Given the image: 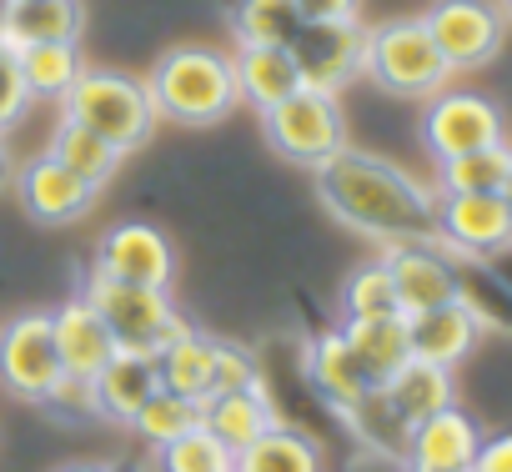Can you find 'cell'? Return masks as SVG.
Segmentation results:
<instances>
[{
	"label": "cell",
	"instance_id": "cell-1",
	"mask_svg": "<svg viewBox=\"0 0 512 472\" xmlns=\"http://www.w3.org/2000/svg\"><path fill=\"white\" fill-rule=\"evenodd\" d=\"M312 176H317L322 206L342 226L367 236V242H377V247L437 242V186L417 181L407 166H397L377 151L342 146Z\"/></svg>",
	"mask_w": 512,
	"mask_h": 472
},
{
	"label": "cell",
	"instance_id": "cell-2",
	"mask_svg": "<svg viewBox=\"0 0 512 472\" xmlns=\"http://www.w3.org/2000/svg\"><path fill=\"white\" fill-rule=\"evenodd\" d=\"M146 91L156 101V116L171 126H221L236 111V66L216 46H171L151 76Z\"/></svg>",
	"mask_w": 512,
	"mask_h": 472
},
{
	"label": "cell",
	"instance_id": "cell-3",
	"mask_svg": "<svg viewBox=\"0 0 512 472\" xmlns=\"http://www.w3.org/2000/svg\"><path fill=\"white\" fill-rule=\"evenodd\" d=\"M61 111H66V121L106 136L121 156L141 151L161 121L146 81H136L126 71H81L76 86L61 96Z\"/></svg>",
	"mask_w": 512,
	"mask_h": 472
},
{
	"label": "cell",
	"instance_id": "cell-4",
	"mask_svg": "<svg viewBox=\"0 0 512 472\" xmlns=\"http://www.w3.org/2000/svg\"><path fill=\"white\" fill-rule=\"evenodd\" d=\"M81 297L106 322L116 352H146V357H156L186 327V317L171 302V287H136V282H121V277H106V272L91 267Z\"/></svg>",
	"mask_w": 512,
	"mask_h": 472
},
{
	"label": "cell",
	"instance_id": "cell-5",
	"mask_svg": "<svg viewBox=\"0 0 512 472\" xmlns=\"http://www.w3.org/2000/svg\"><path fill=\"white\" fill-rule=\"evenodd\" d=\"M362 76L377 81L387 96H407V101H427L442 86H452V71L442 61V51L432 46L422 16H402V21H382L367 31V56H362Z\"/></svg>",
	"mask_w": 512,
	"mask_h": 472
},
{
	"label": "cell",
	"instance_id": "cell-6",
	"mask_svg": "<svg viewBox=\"0 0 512 472\" xmlns=\"http://www.w3.org/2000/svg\"><path fill=\"white\" fill-rule=\"evenodd\" d=\"M262 126H267V141L282 161L292 166H307L317 171L322 161H332L347 141V111H342V96L337 91H292L287 101H277L272 111H262Z\"/></svg>",
	"mask_w": 512,
	"mask_h": 472
},
{
	"label": "cell",
	"instance_id": "cell-7",
	"mask_svg": "<svg viewBox=\"0 0 512 472\" xmlns=\"http://www.w3.org/2000/svg\"><path fill=\"white\" fill-rule=\"evenodd\" d=\"M66 382L56 337H51V312H21L0 327V387L16 402L46 407L56 387Z\"/></svg>",
	"mask_w": 512,
	"mask_h": 472
},
{
	"label": "cell",
	"instance_id": "cell-8",
	"mask_svg": "<svg viewBox=\"0 0 512 472\" xmlns=\"http://www.w3.org/2000/svg\"><path fill=\"white\" fill-rule=\"evenodd\" d=\"M507 141V116L492 96L482 91H457V86H442L437 96H427V111H422V146L432 161H447V156H462V151H482V146H497Z\"/></svg>",
	"mask_w": 512,
	"mask_h": 472
},
{
	"label": "cell",
	"instance_id": "cell-9",
	"mask_svg": "<svg viewBox=\"0 0 512 472\" xmlns=\"http://www.w3.org/2000/svg\"><path fill=\"white\" fill-rule=\"evenodd\" d=\"M432 46L442 51L447 71H482L497 61L507 21L497 11V0H432L422 16Z\"/></svg>",
	"mask_w": 512,
	"mask_h": 472
},
{
	"label": "cell",
	"instance_id": "cell-10",
	"mask_svg": "<svg viewBox=\"0 0 512 472\" xmlns=\"http://www.w3.org/2000/svg\"><path fill=\"white\" fill-rule=\"evenodd\" d=\"M512 242V211L502 191H437V247L457 262H487Z\"/></svg>",
	"mask_w": 512,
	"mask_h": 472
},
{
	"label": "cell",
	"instance_id": "cell-11",
	"mask_svg": "<svg viewBox=\"0 0 512 472\" xmlns=\"http://www.w3.org/2000/svg\"><path fill=\"white\" fill-rule=\"evenodd\" d=\"M297 61L302 86L312 91H342L362 76L367 56V26L362 21H302L297 41L287 46Z\"/></svg>",
	"mask_w": 512,
	"mask_h": 472
},
{
	"label": "cell",
	"instance_id": "cell-12",
	"mask_svg": "<svg viewBox=\"0 0 512 472\" xmlns=\"http://www.w3.org/2000/svg\"><path fill=\"white\" fill-rule=\"evenodd\" d=\"M382 262L392 272V287H397V307L402 317H417L427 307H442V302H457L462 297V262L437 247V242H397V247H382Z\"/></svg>",
	"mask_w": 512,
	"mask_h": 472
},
{
	"label": "cell",
	"instance_id": "cell-13",
	"mask_svg": "<svg viewBox=\"0 0 512 472\" xmlns=\"http://www.w3.org/2000/svg\"><path fill=\"white\" fill-rule=\"evenodd\" d=\"M96 272L136 282V287H171L176 277V247L171 236L151 221H121L111 226L101 242H96Z\"/></svg>",
	"mask_w": 512,
	"mask_h": 472
},
{
	"label": "cell",
	"instance_id": "cell-14",
	"mask_svg": "<svg viewBox=\"0 0 512 472\" xmlns=\"http://www.w3.org/2000/svg\"><path fill=\"white\" fill-rule=\"evenodd\" d=\"M16 196H21L26 216L41 221V226L81 221V216L91 211V201H96V191H91L71 166H61L51 151H46V156H31V161L16 171Z\"/></svg>",
	"mask_w": 512,
	"mask_h": 472
},
{
	"label": "cell",
	"instance_id": "cell-15",
	"mask_svg": "<svg viewBox=\"0 0 512 472\" xmlns=\"http://www.w3.org/2000/svg\"><path fill=\"white\" fill-rule=\"evenodd\" d=\"M51 337H56V357H61V372L66 382L86 387L111 357H116V342L106 332V322L91 312L86 297H71L51 312Z\"/></svg>",
	"mask_w": 512,
	"mask_h": 472
},
{
	"label": "cell",
	"instance_id": "cell-16",
	"mask_svg": "<svg viewBox=\"0 0 512 472\" xmlns=\"http://www.w3.org/2000/svg\"><path fill=\"white\" fill-rule=\"evenodd\" d=\"M482 317L457 297V302H442V307H427L417 317H407V337H412V357L422 362H437V367H462L477 342H482Z\"/></svg>",
	"mask_w": 512,
	"mask_h": 472
},
{
	"label": "cell",
	"instance_id": "cell-17",
	"mask_svg": "<svg viewBox=\"0 0 512 472\" xmlns=\"http://www.w3.org/2000/svg\"><path fill=\"white\" fill-rule=\"evenodd\" d=\"M156 387H161L156 382V357H146V352H116L86 382V402H91V417L116 422V427H131V417L151 402Z\"/></svg>",
	"mask_w": 512,
	"mask_h": 472
},
{
	"label": "cell",
	"instance_id": "cell-18",
	"mask_svg": "<svg viewBox=\"0 0 512 472\" xmlns=\"http://www.w3.org/2000/svg\"><path fill=\"white\" fill-rule=\"evenodd\" d=\"M477 442H482V427L472 422V412H462L452 402V407H442V412H432L427 422L412 427V442H407L402 462L437 467V472H472Z\"/></svg>",
	"mask_w": 512,
	"mask_h": 472
},
{
	"label": "cell",
	"instance_id": "cell-19",
	"mask_svg": "<svg viewBox=\"0 0 512 472\" xmlns=\"http://www.w3.org/2000/svg\"><path fill=\"white\" fill-rule=\"evenodd\" d=\"M307 377H312L317 397H322L327 407H337L342 417H347V412L377 387V382L362 372L357 352L347 347L342 327H337V332H322V337L312 342V352H307Z\"/></svg>",
	"mask_w": 512,
	"mask_h": 472
},
{
	"label": "cell",
	"instance_id": "cell-20",
	"mask_svg": "<svg viewBox=\"0 0 512 472\" xmlns=\"http://www.w3.org/2000/svg\"><path fill=\"white\" fill-rule=\"evenodd\" d=\"M277 407L267 397V387H236V392H211L201 402V427L211 437H221L231 452L251 447L256 437H262L267 427H277Z\"/></svg>",
	"mask_w": 512,
	"mask_h": 472
},
{
	"label": "cell",
	"instance_id": "cell-21",
	"mask_svg": "<svg viewBox=\"0 0 512 472\" xmlns=\"http://www.w3.org/2000/svg\"><path fill=\"white\" fill-rule=\"evenodd\" d=\"M86 26L81 0H0V36L16 51L46 41H76Z\"/></svg>",
	"mask_w": 512,
	"mask_h": 472
},
{
	"label": "cell",
	"instance_id": "cell-22",
	"mask_svg": "<svg viewBox=\"0 0 512 472\" xmlns=\"http://www.w3.org/2000/svg\"><path fill=\"white\" fill-rule=\"evenodd\" d=\"M156 382L186 402H206L216 382V337L181 327L161 352H156Z\"/></svg>",
	"mask_w": 512,
	"mask_h": 472
},
{
	"label": "cell",
	"instance_id": "cell-23",
	"mask_svg": "<svg viewBox=\"0 0 512 472\" xmlns=\"http://www.w3.org/2000/svg\"><path fill=\"white\" fill-rule=\"evenodd\" d=\"M231 66H236V96L256 111H272L277 101L302 91V76L287 46H236Z\"/></svg>",
	"mask_w": 512,
	"mask_h": 472
},
{
	"label": "cell",
	"instance_id": "cell-24",
	"mask_svg": "<svg viewBox=\"0 0 512 472\" xmlns=\"http://www.w3.org/2000/svg\"><path fill=\"white\" fill-rule=\"evenodd\" d=\"M382 392H387V402L402 412V422L417 427V422H427L432 412H442V407L457 402V377H452V367L407 357V362L382 382Z\"/></svg>",
	"mask_w": 512,
	"mask_h": 472
},
{
	"label": "cell",
	"instance_id": "cell-25",
	"mask_svg": "<svg viewBox=\"0 0 512 472\" xmlns=\"http://www.w3.org/2000/svg\"><path fill=\"white\" fill-rule=\"evenodd\" d=\"M342 337L357 352L362 372L382 387L407 357H412V337H407V317L387 312V317H342Z\"/></svg>",
	"mask_w": 512,
	"mask_h": 472
},
{
	"label": "cell",
	"instance_id": "cell-26",
	"mask_svg": "<svg viewBox=\"0 0 512 472\" xmlns=\"http://www.w3.org/2000/svg\"><path fill=\"white\" fill-rule=\"evenodd\" d=\"M51 156H56L61 166H71L91 191H106V186L116 181L121 161H126L106 136H96V131H86V126L66 121V116H61V126H56V136H51Z\"/></svg>",
	"mask_w": 512,
	"mask_h": 472
},
{
	"label": "cell",
	"instance_id": "cell-27",
	"mask_svg": "<svg viewBox=\"0 0 512 472\" xmlns=\"http://www.w3.org/2000/svg\"><path fill=\"white\" fill-rule=\"evenodd\" d=\"M236 472H322V452L307 432L277 422L236 452Z\"/></svg>",
	"mask_w": 512,
	"mask_h": 472
},
{
	"label": "cell",
	"instance_id": "cell-28",
	"mask_svg": "<svg viewBox=\"0 0 512 472\" xmlns=\"http://www.w3.org/2000/svg\"><path fill=\"white\" fill-rule=\"evenodd\" d=\"M231 31L236 46H292L302 31V11L292 0H236Z\"/></svg>",
	"mask_w": 512,
	"mask_h": 472
},
{
	"label": "cell",
	"instance_id": "cell-29",
	"mask_svg": "<svg viewBox=\"0 0 512 472\" xmlns=\"http://www.w3.org/2000/svg\"><path fill=\"white\" fill-rule=\"evenodd\" d=\"M81 56H76V41H46V46H21V76H26V91L31 101H61L76 76H81Z\"/></svg>",
	"mask_w": 512,
	"mask_h": 472
},
{
	"label": "cell",
	"instance_id": "cell-30",
	"mask_svg": "<svg viewBox=\"0 0 512 472\" xmlns=\"http://www.w3.org/2000/svg\"><path fill=\"white\" fill-rule=\"evenodd\" d=\"M507 161H512V146L507 141L482 146V151L447 156V161H437V191H502Z\"/></svg>",
	"mask_w": 512,
	"mask_h": 472
},
{
	"label": "cell",
	"instance_id": "cell-31",
	"mask_svg": "<svg viewBox=\"0 0 512 472\" xmlns=\"http://www.w3.org/2000/svg\"><path fill=\"white\" fill-rule=\"evenodd\" d=\"M156 472H236V452L196 422L176 442L156 447Z\"/></svg>",
	"mask_w": 512,
	"mask_h": 472
},
{
	"label": "cell",
	"instance_id": "cell-32",
	"mask_svg": "<svg viewBox=\"0 0 512 472\" xmlns=\"http://www.w3.org/2000/svg\"><path fill=\"white\" fill-rule=\"evenodd\" d=\"M196 422H201V402H186V397L156 387L151 402L131 417V432H136L146 447H166V442H176L181 432H191Z\"/></svg>",
	"mask_w": 512,
	"mask_h": 472
},
{
	"label": "cell",
	"instance_id": "cell-33",
	"mask_svg": "<svg viewBox=\"0 0 512 472\" xmlns=\"http://www.w3.org/2000/svg\"><path fill=\"white\" fill-rule=\"evenodd\" d=\"M347 422L357 427V437L367 442V447H377V452H392V457H407V442H412V427L402 422V412L387 402V392L382 387H372L352 412H347Z\"/></svg>",
	"mask_w": 512,
	"mask_h": 472
},
{
	"label": "cell",
	"instance_id": "cell-34",
	"mask_svg": "<svg viewBox=\"0 0 512 472\" xmlns=\"http://www.w3.org/2000/svg\"><path fill=\"white\" fill-rule=\"evenodd\" d=\"M387 312H402L397 307V287H392V272L387 262H362L347 282H342V317H387Z\"/></svg>",
	"mask_w": 512,
	"mask_h": 472
},
{
	"label": "cell",
	"instance_id": "cell-35",
	"mask_svg": "<svg viewBox=\"0 0 512 472\" xmlns=\"http://www.w3.org/2000/svg\"><path fill=\"white\" fill-rule=\"evenodd\" d=\"M26 111H31V91H26V76H21V51L0 36V136H6Z\"/></svg>",
	"mask_w": 512,
	"mask_h": 472
},
{
	"label": "cell",
	"instance_id": "cell-36",
	"mask_svg": "<svg viewBox=\"0 0 512 472\" xmlns=\"http://www.w3.org/2000/svg\"><path fill=\"white\" fill-rule=\"evenodd\" d=\"M236 387H262V362H256L246 347L216 337V382H211V392H236Z\"/></svg>",
	"mask_w": 512,
	"mask_h": 472
},
{
	"label": "cell",
	"instance_id": "cell-37",
	"mask_svg": "<svg viewBox=\"0 0 512 472\" xmlns=\"http://www.w3.org/2000/svg\"><path fill=\"white\" fill-rule=\"evenodd\" d=\"M472 472H512V432H482Z\"/></svg>",
	"mask_w": 512,
	"mask_h": 472
},
{
	"label": "cell",
	"instance_id": "cell-38",
	"mask_svg": "<svg viewBox=\"0 0 512 472\" xmlns=\"http://www.w3.org/2000/svg\"><path fill=\"white\" fill-rule=\"evenodd\" d=\"M302 11V21H357L362 0H292Z\"/></svg>",
	"mask_w": 512,
	"mask_h": 472
},
{
	"label": "cell",
	"instance_id": "cell-39",
	"mask_svg": "<svg viewBox=\"0 0 512 472\" xmlns=\"http://www.w3.org/2000/svg\"><path fill=\"white\" fill-rule=\"evenodd\" d=\"M482 267H487V272H492V277H497V287H502V292H507V297H512V242H507V247H502V252H497V257H487V262H482Z\"/></svg>",
	"mask_w": 512,
	"mask_h": 472
},
{
	"label": "cell",
	"instance_id": "cell-40",
	"mask_svg": "<svg viewBox=\"0 0 512 472\" xmlns=\"http://www.w3.org/2000/svg\"><path fill=\"white\" fill-rule=\"evenodd\" d=\"M61 472H121V467H96V462H71V467H61Z\"/></svg>",
	"mask_w": 512,
	"mask_h": 472
},
{
	"label": "cell",
	"instance_id": "cell-41",
	"mask_svg": "<svg viewBox=\"0 0 512 472\" xmlns=\"http://www.w3.org/2000/svg\"><path fill=\"white\" fill-rule=\"evenodd\" d=\"M11 181V156H6V141H0V186Z\"/></svg>",
	"mask_w": 512,
	"mask_h": 472
},
{
	"label": "cell",
	"instance_id": "cell-42",
	"mask_svg": "<svg viewBox=\"0 0 512 472\" xmlns=\"http://www.w3.org/2000/svg\"><path fill=\"white\" fill-rule=\"evenodd\" d=\"M502 201H507V211H512V161H507V176H502Z\"/></svg>",
	"mask_w": 512,
	"mask_h": 472
},
{
	"label": "cell",
	"instance_id": "cell-43",
	"mask_svg": "<svg viewBox=\"0 0 512 472\" xmlns=\"http://www.w3.org/2000/svg\"><path fill=\"white\" fill-rule=\"evenodd\" d=\"M497 11H502V21L512 26V0H497Z\"/></svg>",
	"mask_w": 512,
	"mask_h": 472
},
{
	"label": "cell",
	"instance_id": "cell-44",
	"mask_svg": "<svg viewBox=\"0 0 512 472\" xmlns=\"http://www.w3.org/2000/svg\"><path fill=\"white\" fill-rule=\"evenodd\" d=\"M407 472H437V467H417V462H407Z\"/></svg>",
	"mask_w": 512,
	"mask_h": 472
}]
</instances>
